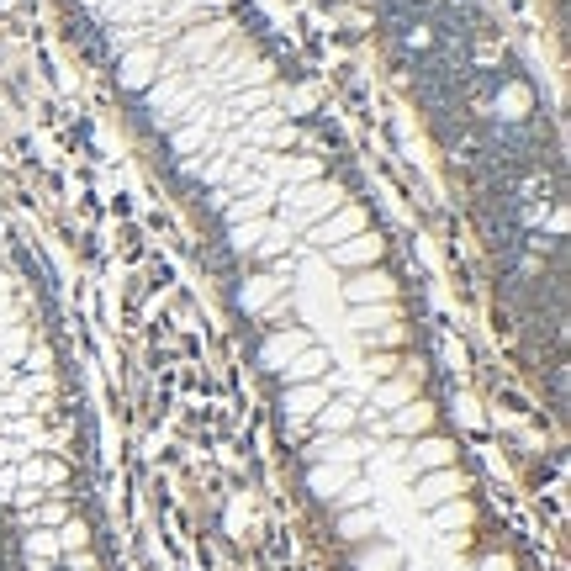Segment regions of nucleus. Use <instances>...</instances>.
<instances>
[{
	"instance_id": "obj_1",
	"label": "nucleus",
	"mask_w": 571,
	"mask_h": 571,
	"mask_svg": "<svg viewBox=\"0 0 571 571\" xmlns=\"http://www.w3.org/2000/svg\"><path fill=\"white\" fill-rule=\"evenodd\" d=\"M355 571H402V550L397 545H371Z\"/></svg>"
},
{
	"instance_id": "obj_2",
	"label": "nucleus",
	"mask_w": 571,
	"mask_h": 571,
	"mask_svg": "<svg viewBox=\"0 0 571 571\" xmlns=\"http://www.w3.org/2000/svg\"><path fill=\"white\" fill-rule=\"evenodd\" d=\"M376 254H381V244L360 233V238H349V244H339L334 260H339V265H365V260H376Z\"/></svg>"
},
{
	"instance_id": "obj_3",
	"label": "nucleus",
	"mask_w": 571,
	"mask_h": 571,
	"mask_svg": "<svg viewBox=\"0 0 571 571\" xmlns=\"http://www.w3.org/2000/svg\"><path fill=\"white\" fill-rule=\"evenodd\" d=\"M460 492V476L455 471H439V476H429V482H423V503H450V497Z\"/></svg>"
},
{
	"instance_id": "obj_4",
	"label": "nucleus",
	"mask_w": 571,
	"mask_h": 571,
	"mask_svg": "<svg viewBox=\"0 0 571 571\" xmlns=\"http://www.w3.org/2000/svg\"><path fill=\"white\" fill-rule=\"evenodd\" d=\"M53 556H59V540H53V534H32L27 540V561L32 566H48Z\"/></svg>"
},
{
	"instance_id": "obj_5",
	"label": "nucleus",
	"mask_w": 571,
	"mask_h": 571,
	"mask_svg": "<svg viewBox=\"0 0 571 571\" xmlns=\"http://www.w3.org/2000/svg\"><path fill=\"white\" fill-rule=\"evenodd\" d=\"M349 297H355V302H371V297H392V286H386L381 275H360V281L349 286Z\"/></svg>"
},
{
	"instance_id": "obj_6",
	"label": "nucleus",
	"mask_w": 571,
	"mask_h": 571,
	"mask_svg": "<svg viewBox=\"0 0 571 571\" xmlns=\"http://www.w3.org/2000/svg\"><path fill=\"white\" fill-rule=\"evenodd\" d=\"M339 487H344V471H339V466H318V471H312V492L334 497Z\"/></svg>"
},
{
	"instance_id": "obj_7",
	"label": "nucleus",
	"mask_w": 571,
	"mask_h": 571,
	"mask_svg": "<svg viewBox=\"0 0 571 571\" xmlns=\"http://www.w3.org/2000/svg\"><path fill=\"white\" fill-rule=\"evenodd\" d=\"M418 460H423V466H450V445H445V439H423Z\"/></svg>"
},
{
	"instance_id": "obj_8",
	"label": "nucleus",
	"mask_w": 571,
	"mask_h": 571,
	"mask_svg": "<svg viewBox=\"0 0 571 571\" xmlns=\"http://www.w3.org/2000/svg\"><path fill=\"white\" fill-rule=\"evenodd\" d=\"M302 344H307L302 334H281V339H270V365H281L286 355H297Z\"/></svg>"
},
{
	"instance_id": "obj_9",
	"label": "nucleus",
	"mask_w": 571,
	"mask_h": 571,
	"mask_svg": "<svg viewBox=\"0 0 571 571\" xmlns=\"http://www.w3.org/2000/svg\"><path fill=\"white\" fill-rule=\"evenodd\" d=\"M466 519H471V508H466V503H445V508H439V529H460Z\"/></svg>"
},
{
	"instance_id": "obj_10",
	"label": "nucleus",
	"mask_w": 571,
	"mask_h": 571,
	"mask_svg": "<svg viewBox=\"0 0 571 571\" xmlns=\"http://www.w3.org/2000/svg\"><path fill=\"white\" fill-rule=\"evenodd\" d=\"M286 402H291V408H297V413H312V408H318V402H323V392H318V386H302V392H291Z\"/></svg>"
},
{
	"instance_id": "obj_11",
	"label": "nucleus",
	"mask_w": 571,
	"mask_h": 571,
	"mask_svg": "<svg viewBox=\"0 0 571 571\" xmlns=\"http://www.w3.org/2000/svg\"><path fill=\"white\" fill-rule=\"evenodd\" d=\"M371 513H344V534H349V540H360V534H371Z\"/></svg>"
},
{
	"instance_id": "obj_12",
	"label": "nucleus",
	"mask_w": 571,
	"mask_h": 571,
	"mask_svg": "<svg viewBox=\"0 0 571 571\" xmlns=\"http://www.w3.org/2000/svg\"><path fill=\"white\" fill-rule=\"evenodd\" d=\"M423 423H429V408H408V413L397 418V429H408V434H413V429H423Z\"/></svg>"
},
{
	"instance_id": "obj_13",
	"label": "nucleus",
	"mask_w": 571,
	"mask_h": 571,
	"mask_svg": "<svg viewBox=\"0 0 571 571\" xmlns=\"http://www.w3.org/2000/svg\"><path fill=\"white\" fill-rule=\"evenodd\" d=\"M482 571H513V566H508V561H497V556H492V561H487V566H482Z\"/></svg>"
}]
</instances>
